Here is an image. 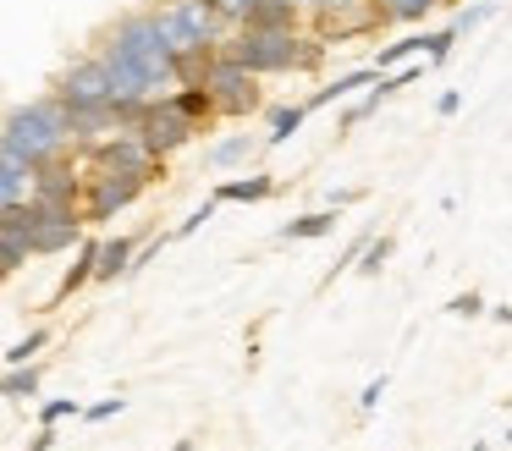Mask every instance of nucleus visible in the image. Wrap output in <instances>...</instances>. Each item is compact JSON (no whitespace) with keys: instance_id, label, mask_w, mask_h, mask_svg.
<instances>
[{"instance_id":"1","label":"nucleus","mask_w":512,"mask_h":451,"mask_svg":"<svg viewBox=\"0 0 512 451\" xmlns=\"http://www.w3.org/2000/svg\"><path fill=\"white\" fill-rule=\"evenodd\" d=\"M221 50L254 77L314 72V66L325 61V39H314V33H303V28H232Z\"/></svg>"},{"instance_id":"2","label":"nucleus","mask_w":512,"mask_h":451,"mask_svg":"<svg viewBox=\"0 0 512 451\" xmlns=\"http://www.w3.org/2000/svg\"><path fill=\"white\" fill-rule=\"evenodd\" d=\"M0 143H6L28 171H39L45 160H56V154L72 149L67 143V105H61L56 94H45V99H28V105L6 110V121H0Z\"/></svg>"},{"instance_id":"3","label":"nucleus","mask_w":512,"mask_h":451,"mask_svg":"<svg viewBox=\"0 0 512 451\" xmlns=\"http://www.w3.org/2000/svg\"><path fill=\"white\" fill-rule=\"evenodd\" d=\"M105 44L122 50L127 61L149 77L155 94H160V88H171V50H166V39H160V28H155L149 11H127V17H116V28L105 33Z\"/></svg>"},{"instance_id":"4","label":"nucleus","mask_w":512,"mask_h":451,"mask_svg":"<svg viewBox=\"0 0 512 451\" xmlns=\"http://www.w3.org/2000/svg\"><path fill=\"white\" fill-rule=\"evenodd\" d=\"M149 17H155V28H160V39H166L171 55L199 50V44H226V33H232L215 17L210 0H166V6H155Z\"/></svg>"},{"instance_id":"5","label":"nucleus","mask_w":512,"mask_h":451,"mask_svg":"<svg viewBox=\"0 0 512 451\" xmlns=\"http://www.w3.org/2000/svg\"><path fill=\"white\" fill-rule=\"evenodd\" d=\"M204 94H210L215 116H254V110L265 105V94H259V77L243 72V66H237L226 50H215L210 72H204Z\"/></svg>"},{"instance_id":"6","label":"nucleus","mask_w":512,"mask_h":451,"mask_svg":"<svg viewBox=\"0 0 512 451\" xmlns=\"http://www.w3.org/2000/svg\"><path fill=\"white\" fill-rule=\"evenodd\" d=\"M138 138H144L149 143V149H155L160 154V160H166V154H177L182 149V143H193V138H199V121H188V116H182V110L177 105H171V94H155V99H149V105H144V116H138Z\"/></svg>"},{"instance_id":"7","label":"nucleus","mask_w":512,"mask_h":451,"mask_svg":"<svg viewBox=\"0 0 512 451\" xmlns=\"http://www.w3.org/2000/svg\"><path fill=\"white\" fill-rule=\"evenodd\" d=\"M89 165L94 171H127V176H144V182H155L160 176V154L149 149L138 132H111V138H100V143H89Z\"/></svg>"},{"instance_id":"8","label":"nucleus","mask_w":512,"mask_h":451,"mask_svg":"<svg viewBox=\"0 0 512 451\" xmlns=\"http://www.w3.org/2000/svg\"><path fill=\"white\" fill-rule=\"evenodd\" d=\"M144 176H127V171H94L83 176V198H78V215L83 220H111L122 215L127 204H133L138 193H144Z\"/></svg>"},{"instance_id":"9","label":"nucleus","mask_w":512,"mask_h":451,"mask_svg":"<svg viewBox=\"0 0 512 451\" xmlns=\"http://www.w3.org/2000/svg\"><path fill=\"white\" fill-rule=\"evenodd\" d=\"M56 99L61 105H111V77H105L100 55L72 61L67 72H61V83H56Z\"/></svg>"},{"instance_id":"10","label":"nucleus","mask_w":512,"mask_h":451,"mask_svg":"<svg viewBox=\"0 0 512 451\" xmlns=\"http://www.w3.org/2000/svg\"><path fill=\"white\" fill-rule=\"evenodd\" d=\"M78 242H83V215L78 209H39L34 253H67V248H78Z\"/></svg>"},{"instance_id":"11","label":"nucleus","mask_w":512,"mask_h":451,"mask_svg":"<svg viewBox=\"0 0 512 451\" xmlns=\"http://www.w3.org/2000/svg\"><path fill=\"white\" fill-rule=\"evenodd\" d=\"M116 132V116H111V105H67V143H100V138H111Z\"/></svg>"},{"instance_id":"12","label":"nucleus","mask_w":512,"mask_h":451,"mask_svg":"<svg viewBox=\"0 0 512 451\" xmlns=\"http://www.w3.org/2000/svg\"><path fill=\"white\" fill-rule=\"evenodd\" d=\"M133 253H138L133 237L94 242V281H116V275H127V270H133Z\"/></svg>"},{"instance_id":"13","label":"nucleus","mask_w":512,"mask_h":451,"mask_svg":"<svg viewBox=\"0 0 512 451\" xmlns=\"http://www.w3.org/2000/svg\"><path fill=\"white\" fill-rule=\"evenodd\" d=\"M243 28H303V6H292V0H254Z\"/></svg>"},{"instance_id":"14","label":"nucleus","mask_w":512,"mask_h":451,"mask_svg":"<svg viewBox=\"0 0 512 451\" xmlns=\"http://www.w3.org/2000/svg\"><path fill=\"white\" fill-rule=\"evenodd\" d=\"M276 193V182L270 176H232V182L215 187V204H259V198Z\"/></svg>"},{"instance_id":"15","label":"nucleus","mask_w":512,"mask_h":451,"mask_svg":"<svg viewBox=\"0 0 512 451\" xmlns=\"http://www.w3.org/2000/svg\"><path fill=\"white\" fill-rule=\"evenodd\" d=\"M375 77H380L375 66H358V72H342V77H336V83H325L320 94H314L309 105H303V110H320V105H336V99H347V94H353V88L375 83Z\"/></svg>"},{"instance_id":"16","label":"nucleus","mask_w":512,"mask_h":451,"mask_svg":"<svg viewBox=\"0 0 512 451\" xmlns=\"http://www.w3.org/2000/svg\"><path fill=\"white\" fill-rule=\"evenodd\" d=\"M336 226V209H314V215H298L281 226V242H303V237H325Z\"/></svg>"},{"instance_id":"17","label":"nucleus","mask_w":512,"mask_h":451,"mask_svg":"<svg viewBox=\"0 0 512 451\" xmlns=\"http://www.w3.org/2000/svg\"><path fill=\"white\" fill-rule=\"evenodd\" d=\"M435 6H452V0H380V17L386 22H424Z\"/></svg>"},{"instance_id":"18","label":"nucleus","mask_w":512,"mask_h":451,"mask_svg":"<svg viewBox=\"0 0 512 451\" xmlns=\"http://www.w3.org/2000/svg\"><path fill=\"white\" fill-rule=\"evenodd\" d=\"M83 281H94V242H83V248H78V264H72V270L61 275V286H56V303H67V297L78 292Z\"/></svg>"},{"instance_id":"19","label":"nucleus","mask_w":512,"mask_h":451,"mask_svg":"<svg viewBox=\"0 0 512 451\" xmlns=\"http://www.w3.org/2000/svg\"><path fill=\"white\" fill-rule=\"evenodd\" d=\"M424 44H430V33H402V39H391L386 50L375 55V72H386V66H397V61H408V55H419Z\"/></svg>"},{"instance_id":"20","label":"nucleus","mask_w":512,"mask_h":451,"mask_svg":"<svg viewBox=\"0 0 512 451\" xmlns=\"http://www.w3.org/2000/svg\"><path fill=\"white\" fill-rule=\"evenodd\" d=\"M171 105H177L188 121H199V127L215 116V105H210V94H204V88H177V94H171Z\"/></svg>"},{"instance_id":"21","label":"nucleus","mask_w":512,"mask_h":451,"mask_svg":"<svg viewBox=\"0 0 512 451\" xmlns=\"http://www.w3.org/2000/svg\"><path fill=\"white\" fill-rule=\"evenodd\" d=\"M303 116H309L303 105H270V143H287L303 127Z\"/></svg>"},{"instance_id":"22","label":"nucleus","mask_w":512,"mask_h":451,"mask_svg":"<svg viewBox=\"0 0 512 451\" xmlns=\"http://www.w3.org/2000/svg\"><path fill=\"white\" fill-rule=\"evenodd\" d=\"M28 182H34V171H12V165H0V209H12L28 198Z\"/></svg>"},{"instance_id":"23","label":"nucleus","mask_w":512,"mask_h":451,"mask_svg":"<svg viewBox=\"0 0 512 451\" xmlns=\"http://www.w3.org/2000/svg\"><path fill=\"white\" fill-rule=\"evenodd\" d=\"M248 154H254V138L237 132V138H226V143H215V149H210V165H215V171H226V165L248 160Z\"/></svg>"},{"instance_id":"24","label":"nucleus","mask_w":512,"mask_h":451,"mask_svg":"<svg viewBox=\"0 0 512 451\" xmlns=\"http://www.w3.org/2000/svg\"><path fill=\"white\" fill-rule=\"evenodd\" d=\"M34 391H39V369H34V363L0 374V396H34Z\"/></svg>"},{"instance_id":"25","label":"nucleus","mask_w":512,"mask_h":451,"mask_svg":"<svg viewBox=\"0 0 512 451\" xmlns=\"http://www.w3.org/2000/svg\"><path fill=\"white\" fill-rule=\"evenodd\" d=\"M45 341H50V330H28V336L17 341V347H6V363H12V369H23V363H34L39 352H45Z\"/></svg>"},{"instance_id":"26","label":"nucleus","mask_w":512,"mask_h":451,"mask_svg":"<svg viewBox=\"0 0 512 451\" xmlns=\"http://www.w3.org/2000/svg\"><path fill=\"white\" fill-rule=\"evenodd\" d=\"M358 259H364V264H358V270H364V275H375V270H380V264H386V259H391V237H380V242H375V237H369V242H364V253H358Z\"/></svg>"},{"instance_id":"27","label":"nucleus","mask_w":512,"mask_h":451,"mask_svg":"<svg viewBox=\"0 0 512 451\" xmlns=\"http://www.w3.org/2000/svg\"><path fill=\"white\" fill-rule=\"evenodd\" d=\"M496 17V6L490 0H479V6H468V11H457V22H452V33H468V28H479V22H490Z\"/></svg>"},{"instance_id":"28","label":"nucleus","mask_w":512,"mask_h":451,"mask_svg":"<svg viewBox=\"0 0 512 451\" xmlns=\"http://www.w3.org/2000/svg\"><path fill=\"white\" fill-rule=\"evenodd\" d=\"M215 6V17L226 22V28H243V17H248V6H254V0H210Z\"/></svg>"},{"instance_id":"29","label":"nucleus","mask_w":512,"mask_h":451,"mask_svg":"<svg viewBox=\"0 0 512 451\" xmlns=\"http://www.w3.org/2000/svg\"><path fill=\"white\" fill-rule=\"evenodd\" d=\"M72 413H83V407H78V402H67V396H56V402H45V407H39V418H45L50 429H56L61 418H72Z\"/></svg>"},{"instance_id":"30","label":"nucleus","mask_w":512,"mask_h":451,"mask_svg":"<svg viewBox=\"0 0 512 451\" xmlns=\"http://www.w3.org/2000/svg\"><path fill=\"white\" fill-rule=\"evenodd\" d=\"M122 396H105V402H94V407H83V418H89V424H105V418H116V413H122Z\"/></svg>"},{"instance_id":"31","label":"nucleus","mask_w":512,"mask_h":451,"mask_svg":"<svg viewBox=\"0 0 512 451\" xmlns=\"http://www.w3.org/2000/svg\"><path fill=\"white\" fill-rule=\"evenodd\" d=\"M380 396H386V374L364 385V396H358V407H364V413H375V407H380Z\"/></svg>"},{"instance_id":"32","label":"nucleus","mask_w":512,"mask_h":451,"mask_svg":"<svg viewBox=\"0 0 512 451\" xmlns=\"http://www.w3.org/2000/svg\"><path fill=\"white\" fill-rule=\"evenodd\" d=\"M210 215H215V204L193 209V215H188V220H182V226H177V237H193V231H199V226H204V220H210Z\"/></svg>"},{"instance_id":"33","label":"nucleus","mask_w":512,"mask_h":451,"mask_svg":"<svg viewBox=\"0 0 512 451\" xmlns=\"http://www.w3.org/2000/svg\"><path fill=\"white\" fill-rule=\"evenodd\" d=\"M479 308H485V303H479V297H474V292H468V297H457V303H452V314H463V319H474V314H479Z\"/></svg>"},{"instance_id":"34","label":"nucleus","mask_w":512,"mask_h":451,"mask_svg":"<svg viewBox=\"0 0 512 451\" xmlns=\"http://www.w3.org/2000/svg\"><path fill=\"white\" fill-rule=\"evenodd\" d=\"M457 105H463V94H457V88H446V94H441V116H457Z\"/></svg>"},{"instance_id":"35","label":"nucleus","mask_w":512,"mask_h":451,"mask_svg":"<svg viewBox=\"0 0 512 451\" xmlns=\"http://www.w3.org/2000/svg\"><path fill=\"white\" fill-rule=\"evenodd\" d=\"M50 440H56V429L45 424V429H39V440H34V446H28V451H50Z\"/></svg>"},{"instance_id":"36","label":"nucleus","mask_w":512,"mask_h":451,"mask_svg":"<svg viewBox=\"0 0 512 451\" xmlns=\"http://www.w3.org/2000/svg\"><path fill=\"white\" fill-rule=\"evenodd\" d=\"M171 451H193V440H177V446H171Z\"/></svg>"},{"instance_id":"37","label":"nucleus","mask_w":512,"mask_h":451,"mask_svg":"<svg viewBox=\"0 0 512 451\" xmlns=\"http://www.w3.org/2000/svg\"><path fill=\"white\" fill-rule=\"evenodd\" d=\"M0 281H6V270H0Z\"/></svg>"}]
</instances>
